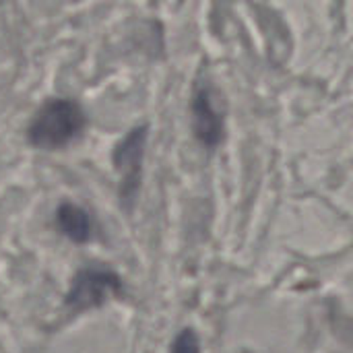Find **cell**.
Listing matches in <instances>:
<instances>
[{
  "label": "cell",
  "mask_w": 353,
  "mask_h": 353,
  "mask_svg": "<svg viewBox=\"0 0 353 353\" xmlns=\"http://www.w3.org/2000/svg\"><path fill=\"white\" fill-rule=\"evenodd\" d=\"M87 118L79 103L70 99L48 101L29 126V141L37 149L54 151L70 145L85 130Z\"/></svg>",
  "instance_id": "obj_1"
},
{
  "label": "cell",
  "mask_w": 353,
  "mask_h": 353,
  "mask_svg": "<svg viewBox=\"0 0 353 353\" xmlns=\"http://www.w3.org/2000/svg\"><path fill=\"white\" fill-rule=\"evenodd\" d=\"M122 294V279L108 267L91 265L77 273L66 298L64 306L72 312H83L89 308H99L108 300Z\"/></svg>",
  "instance_id": "obj_2"
},
{
  "label": "cell",
  "mask_w": 353,
  "mask_h": 353,
  "mask_svg": "<svg viewBox=\"0 0 353 353\" xmlns=\"http://www.w3.org/2000/svg\"><path fill=\"white\" fill-rule=\"evenodd\" d=\"M145 145H147V126H139L130 130L114 151V165L120 176V201L126 209L134 205L141 188Z\"/></svg>",
  "instance_id": "obj_3"
},
{
  "label": "cell",
  "mask_w": 353,
  "mask_h": 353,
  "mask_svg": "<svg viewBox=\"0 0 353 353\" xmlns=\"http://www.w3.org/2000/svg\"><path fill=\"white\" fill-rule=\"evenodd\" d=\"M192 128L196 139L215 149L223 141V116L215 103V91L209 83H203L192 99Z\"/></svg>",
  "instance_id": "obj_4"
},
{
  "label": "cell",
  "mask_w": 353,
  "mask_h": 353,
  "mask_svg": "<svg viewBox=\"0 0 353 353\" xmlns=\"http://www.w3.org/2000/svg\"><path fill=\"white\" fill-rule=\"evenodd\" d=\"M56 221L60 232L74 244H87L93 238V217L74 203H62L56 211Z\"/></svg>",
  "instance_id": "obj_5"
},
{
  "label": "cell",
  "mask_w": 353,
  "mask_h": 353,
  "mask_svg": "<svg viewBox=\"0 0 353 353\" xmlns=\"http://www.w3.org/2000/svg\"><path fill=\"white\" fill-rule=\"evenodd\" d=\"M172 353H201V341L194 329H182L174 343H172Z\"/></svg>",
  "instance_id": "obj_6"
}]
</instances>
